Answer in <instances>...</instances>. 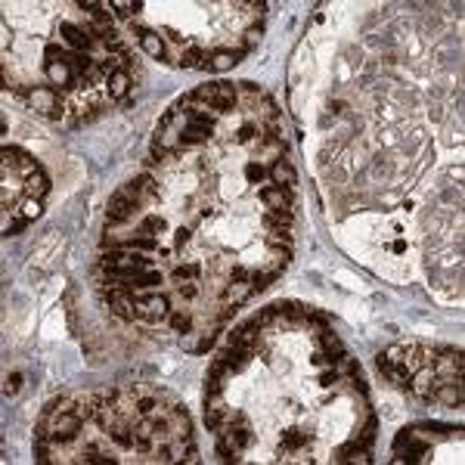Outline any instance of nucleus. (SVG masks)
<instances>
[{
	"label": "nucleus",
	"mask_w": 465,
	"mask_h": 465,
	"mask_svg": "<svg viewBox=\"0 0 465 465\" xmlns=\"http://www.w3.org/2000/svg\"><path fill=\"white\" fill-rule=\"evenodd\" d=\"M155 267L152 257H146V251H128V248H109L99 257V270L105 276H121V279H134L146 270Z\"/></svg>",
	"instance_id": "f257e3e1"
},
{
	"label": "nucleus",
	"mask_w": 465,
	"mask_h": 465,
	"mask_svg": "<svg viewBox=\"0 0 465 465\" xmlns=\"http://www.w3.org/2000/svg\"><path fill=\"white\" fill-rule=\"evenodd\" d=\"M143 205H146V198H140L137 192H130L128 186H121V189L109 198V208H105V230L124 227L128 221H134L140 211H143Z\"/></svg>",
	"instance_id": "f03ea898"
},
{
	"label": "nucleus",
	"mask_w": 465,
	"mask_h": 465,
	"mask_svg": "<svg viewBox=\"0 0 465 465\" xmlns=\"http://www.w3.org/2000/svg\"><path fill=\"white\" fill-rule=\"evenodd\" d=\"M137 320H143V323H164L168 320V314L174 307H171V301H168V295H162V291H137Z\"/></svg>",
	"instance_id": "7ed1b4c3"
},
{
	"label": "nucleus",
	"mask_w": 465,
	"mask_h": 465,
	"mask_svg": "<svg viewBox=\"0 0 465 465\" xmlns=\"http://www.w3.org/2000/svg\"><path fill=\"white\" fill-rule=\"evenodd\" d=\"M428 456V441L416 428H403L394 437V459L397 462H422Z\"/></svg>",
	"instance_id": "20e7f679"
},
{
	"label": "nucleus",
	"mask_w": 465,
	"mask_h": 465,
	"mask_svg": "<svg viewBox=\"0 0 465 465\" xmlns=\"http://www.w3.org/2000/svg\"><path fill=\"white\" fill-rule=\"evenodd\" d=\"M25 99H28L31 109H35L37 115H44V118H59V115H62V96H59V90L50 87V84H41V87L25 90Z\"/></svg>",
	"instance_id": "39448f33"
},
{
	"label": "nucleus",
	"mask_w": 465,
	"mask_h": 465,
	"mask_svg": "<svg viewBox=\"0 0 465 465\" xmlns=\"http://www.w3.org/2000/svg\"><path fill=\"white\" fill-rule=\"evenodd\" d=\"M257 198L264 202L267 211H276V214H295V189H285V186H257Z\"/></svg>",
	"instance_id": "423d86ee"
},
{
	"label": "nucleus",
	"mask_w": 465,
	"mask_h": 465,
	"mask_svg": "<svg viewBox=\"0 0 465 465\" xmlns=\"http://www.w3.org/2000/svg\"><path fill=\"white\" fill-rule=\"evenodd\" d=\"M214 134L211 124H198V121H183L180 130H177V152H186V149H198L205 146Z\"/></svg>",
	"instance_id": "0eeeda50"
},
{
	"label": "nucleus",
	"mask_w": 465,
	"mask_h": 465,
	"mask_svg": "<svg viewBox=\"0 0 465 465\" xmlns=\"http://www.w3.org/2000/svg\"><path fill=\"white\" fill-rule=\"evenodd\" d=\"M59 41L62 46L75 53H90L93 50V35L84 25H75V22H59Z\"/></svg>",
	"instance_id": "6e6552de"
},
{
	"label": "nucleus",
	"mask_w": 465,
	"mask_h": 465,
	"mask_svg": "<svg viewBox=\"0 0 465 465\" xmlns=\"http://www.w3.org/2000/svg\"><path fill=\"white\" fill-rule=\"evenodd\" d=\"M248 50H232V46H217V50H211V53H205V69L208 71H230V69H236L239 62H242V56Z\"/></svg>",
	"instance_id": "1a4fd4ad"
},
{
	"label": "nucleus",
	"mask_w": 465,
	"mask_h": 465,
	"mask_svg": "<svg viewBox=\"0 0 465 465\" xmlns=\"http://www.w3.org/2000/svg\"><path fill=\"white\" fill-rule=\"evenodd\" d=\"M44 75L46 81H50V87H75L81 78L75 75V69H71L65 59H59V62H44Z\"/></svg>",
	"instance_id": "9d476101"
},
{
	"label": "nucleus",
	"mask_w": 465,
	"mask_h": 465,
	"mask_svg": "<svg viewBox=\"0 0 465 465\" xmlns=\"http://www.w3.org/2000/svg\"><path fill=\"white\" fill-rule=\"evenodd\" d=\"M261 323H257V316H251V320L239 323L236 329L227 335V344H245V348H257V341H261Z\"/></svg>",
	"instance_id": "9b49d317"
},
{
	"label": "nucleus",
	"mask_w": 465,
	"mask_h": 465,
	"mask_svg": "<svg viewBox=\"0 0 465 465\" xmlns=\"http://www.w3.org/2000/svg\"><path fill=\"white\" fill-rule=\"evenodd\" d=\"M431 400H441L443 407H462V378H441Z\"/></svg>",
	"instance_id": "f8f14e48"
},
{
	"label": "nucleus",
	"mask_w": 465,
	"mask_h": 465,
	"mask_svg": "<svg viewBox=\"0 0 465 465\" xmlns=\"http://www.w3.org/2000/svg\"><path fill=\"white\" fill-rule=\"evenodd\" d=\"M78 462H84V465H115L118 456H115V450L105 447L103 441H93V443H87V447L81 450Z\"/></svg>",
	"instance_id": "ddd939ff"
},
{
	"label": "nucleus",
	"mask_w": 465,
	"mask_h": 465,
	"mask_svg": "<svg viewBox=\"0 0 465 465\" xmlns=\"http://www.w3.org/2000/svg\"><path fill=\"white\" fill-rule=\"evenodd\" d=\"M124 186H128L130 192H137L140 198H146V202H152V198H162V196H164L162 186H158V180L149 174V171H140L134 180H128Z\"/></svg>",
	"instance_id": "4468645a"
},
{
	"label": "nucleus",
	"mask_w": 465,
	"mask_h": 465,
	"mask_svg": "<svg viewBox=\"0 0 465 465\" xmlns=\"http://www.w3.org/2000/svg\"><path fill=\"white\" fill-rule=\"evenodd\" d=\"M267 171H270V183L285 186V189H295V186H298V171L291 168V162L285 155L276 158V162H270Z\"/></svg>",
	"instance_id": "2eb2a0df"
},
{
	"label": "nucleus",
	"mask_w": 465,
	"mask_h": 465,
	"mask_svg": "<svg viewBox=\"0 0 465 465\" xmlns=\"http://www.w3.org/2000/svg\"><path fill=\"white\" fill-rule=\"evenodd\" d=\"M211 109H214L217 115H230V112H236L239 109V90H236V84L217 81V99L211 103Z\"/></svg>",
	"instance_id": "dca6fc26"
},
{
	"label": "nucleus",
	"mask_w": 465,
	"mask_h": 465,
	"mask_svg": "<svg viewBox=\"0 0 465 465\" xmlns=\"http://www.w3.org/2000/svg\"><path fill=\"white\" fill-rule=\"evenodd\" d=\"M140 46H143V53L149 59H158V62H164L168 59V46H164L162 35L152 28H140Z\"/></svg>",
	"instance_id": "f3484780"
},
{
	"label": "nucleus",
	"mask_w": 465,
	"mask_h": 465,
	"mask_svg": "<svg viewBox=\"0 0 465 465\" xmlns=\"http://www.w3.org/2000/svg\"><path fill=\"white\" fill-rule=\"evenodd\" d=\"M316 344H320V350H323L326 357H329V366L344 354V344H341V338L332 332V326H326V329H316Z\"/></svg>",
	"instance_id": "a211bd4d"
},
{
	"label": "nucleus",
	"mask_w": 465,
	"mask_h": 465,
	"mask_svg": "<svg viewBox=\"0 0 465 465\" xmlns=\"http://www.w3.org/2000/svg\"><path fill=\"white\" fill-rule=\"evenodd\" d=\"M50 192V177L44 174V168H37L35 174H28L22 180V196H31V198H46Z\"/></svg>",
	"instance_id": "6ab92c4d"
},
{
	"label": "nucleus",
	"mask_w": 465,
	"mask_h": 465,
	"mask_svg": "<svg viewBox=\"0 0 465 465\" xmlns=\"http://www.w3.org/2000/svg\"><path fill=\"white\" fill-rule=\"evenodd\" d=\"M251 295H255V291H251L248 282H227L221 289V301L223 304H232V307H242Z\"/></svg>",
	"instance_id": "aec40b11"
},
{
	"label": "nucleus",
	"mask_w": 465,
	"mask_h": 465,
	"mask_svg": "<svg viewBox=\"0 0 465 465\" xmlns=\"http://www.w3.org/2000/svg\"><path fill=\"white\" fill-rule=\"evenodd\" d=\"M279 276H282V267H273V264H267V267H261V270L255 267L251 270L248 285H251V291H264V289H270Z\"/></svg>",
	"instance_id": "412c9836"
},
{
	"label": "nucleus",
	"mask_w": 465,
	"mask_h": 465,
	"mask_svg": "<svg viewBox=\"0 0 465 465\" xmlns=\"http://www.w3.org/2000/svg\"><path fill=\"white\" fill-rule=\"evenodd\" d=\"M307 443H310V437L304 428H285L279 447H282V453H298V450H307Z\"/></svg>",
	"instance_id": "4be33fe9"
},
{
	"label": "nucleus",
	"mask_w": 465,
	"mask_h": 465,
	"mask_svg": "<svg viewBox=\"0 0 465 465\" xmlns=\"http://www.w3.org/2000/svg\"><path fill=\"white\" fill-rule=\"evenodd\" d=\"M227 416H230V409L223 407L221 400H214V403H205V428L208 431H221L223 425H227Z\"/></svg>",
	"instance_id": "5701e85b"
},
{
	"label": "nucleus",
	"mask_w": 465,
	"mask_h": 465,
	"mask_svg": "<svg viewBox=\"0 0 465 465\" xmlns=\"http://www.w3.org/2000/svg\"><path fill=\"white\" fill-rule=\"evenodd\" d=\"M223 391H227V378H223V375H214V372H205V384H202V397H205V403L221 400Z\"/></svg>",
	"instance_id": "b1692460"
},
{
	"label": "nucleus",
	"mask_w": 465,
	"mask_h": 465,
	"mask_svg": "<svg viewBox=\"0 0 465 465\" xmlns=\"http://www.w3.org/2000/svg\"><path fill=\"white\" fill-rule=\"evenodd\" d=\"M105 81H109V96L112 99H118V103H124V99H128V93H130V75H128V71L118 69L115 75H109Z\"/></svg>",
	"instance_id": "393cba45"
},
{
	"label": "nucleus",
	"mask_w": 465,
	"mask_h": 465,
	"mask_svg": "<svg viewBox=\"0 0 465 465\" xmlns=\"http://www.w3.org/2000/svg\"><path fill=\"white\" fill-rule=\"evenodd\" d=\"M295 223V214H276V211H261V227L267 232H276V230H291Z\"/></svg>",
	"instance_id": "a878e982"
},
{
	"label": "nucleus",
	"mask_w": 465,
	"mask_h": 465,
	"mask_svg": "<svg viewBox=\"0 0 465 465\" xmlns=\"http://www.w3.org/2000/svg\"><path fill=\"white\" fill-rule=\"evenodd\" d=\"M180 65L183 69H205V50L196 41H189L180 50Z\"/></svg>",
	"instance_id": "bb28decb"
},
{
	"label": "nucleus",
	"mask_w": 465,
	"mask_h": 465,
	"mask_svg": "<svg viewBox=\"0 0 465 465\" xmlns=\"http://www.w3.org/2000/svg\"><path fill=\"white\" fill-rule=\"evenodd\" d=\"M232 140H236L239 146L257 143V140H261V121H251V118H248V121H242V124L236 128V137H232Z\"/></svg>",
	"instance_id": "cd10ccee"
},
{
	"label": "nucleus",
	"mask_w": 465,
	"mask_h": 465,
	"mask_svg": "<svg viewBox=\"0 0 465 465\" xmlns=\"http://www.w3.org/2000/svg\"><path fill=\"white\" fill-rule=\"evenodd\" d=\"M168 326L183 335V332H192V329H196V316H192L189 310L177 307V310H171V314H168Z\"/></svg>",
	"instance_id": "c85d7f7f"
},
{
	"label": "nucleus",
	"mask_w": 465,
	"mask_h": 465,
	"mask_svg": "<svg viewBox=\"0 0 465 465\" xmlns=\"http://www.w3.org/2000/svg\"><path fill=\"white\" fill-rule=\"evenodd\" d=\"M164 230H168V221H164L162 214H143V221H140V227H137V232L152 236V239H158V232H164Z\"/></svg>",
	"instance_id": "c756f323"
},
{
	"label": "nucleus",
	"mask_w": 465,
	"mask_h": 465,
	"mask_svg": "<svg viewBox=\"0 0 465 465\" xmlns=\"http://www.w3.org/2000/svg\"><path fill=\"white\" fill-rule=\"evenodd\" d=\"M202 276V264L192 261V264H177L174 270H171V282H192V279Z\"/></svg>",
	"instance_id": "7c9ffc66"
},
{
	"label": "nucleus",
	"mask_w": 465,
	"mask_h": 465,
	"mask_svg": "<svg viewBox=\"0 0 465 465\" xmlns=\"http://www.w3.org/2000/svg\"><path fill=\"white\" fill-rule=\"evenodd\" d=\"M242 177H245V183H264L270 177V171H267V164L264 162H257V158H251V162H245V168H242Z\"/></svg>",
	"instance_id": "2f4dec72"
},
{
	"label": "nucleus",
	"mask_w": 465,
	"mask_h": 465,
	"mask_svg": "<svg viewBox=\"0 0 465 465\" xmlns=\"http://www.w3.org/2000/svg\"><path fill=\"white\" fill-rule=\"evenodd\" d=\"M19 214L28 217V221H37V217L44 214V198H31V196H25V198H22V205H19Z\"/></svg>",
	"instance_id": "473e14b6"
},
{
	"label": "nucleus",
	"mask_w": 465,
	"mask_h": 465,
	"mask_svg": "<svg viewBox=\"0 0 465 465\" xmlns=\"http://www.w3.org/2000/svg\"><path fill=\"white\" fill-rule=\"evenodd\" d=\"M257 118H264V121H279V105H276L273 96H267V93L261 96V109H257Z\"/></svg>",
	"instance_id": "72a5a7b5"
},
{
	"label": "nucleus",
	"mask_w": 465,
	"mask_h": 465,
	"mask_svg": "<svg viewBox=\"0 0 465 465\" xmlns=\"http://www.w3.org/2000/svg\"><path fill=\"white\" fill-rule=\"evenodd\" d=\"M112 10H115L118 19H130V22H134V16H137L140 10H143V3H140V0H137V3H130V0H121V3H112Z\"/></svg>",
	"instance_id": "f704fd0d"
},
{
	"label": "nucleus",
	"mask_w": 465,
	"mask_h": 465,
	"mask_svg": "<svg viewBox=\"0 0 465 465\" xmlns=\"http://www.w3.org/2000/svg\"><path fill=\"white\" fill-rule=\"evenodd\" d=\"M261 35H264V22H251L248 28H245L242 50H255V44H261Z\"/></svg>",
	"instance_id": "c9c22d12"
},
{
	"label": "nucleus",
	"mask_w": 465,
	"mask_h": 465,
	"mask_svg": "<svg viewBox=\"0 0 465 465\" xmlns=\"http://www.w3.org/2000/svg\"><path fill=\"white\" fill-rule=\"evenodd\" d=\"M28 217H22V214H12V217H6V223H3V236H19L25 227H28Z\"/></svg>",
	"instance_id": "e433bc0d"
},
{
	"label": "nucleus",
	"mask_w": 465,
	"mask_h": 465,
	"mask_svg": "<svg viewBox=\"0 0 465 465\" xmlns=\"http://www.w3.org/2000/svg\"><path fill=\"white\" fill-rule=\"evenodd\" d=\"M341 382V375H338V369L335 366H323L320 369V375H316V384L326 391V388H335V384Z\"/></svg>",
	"instance_id": "4c0bfd02"
},
{
	"label": "nucleus",
	"mask_w": 465,
	"mask_h": 465,
	"mask_svg": "<svg viewBox=\"0 0 465 465\" xmlns=\"http://www.w3.org/2000/svg\"><path fill=\"white\" fill-rule=\"evenodd\" d=\"M248 279H251V267H245V264L227 267V282H248Z\"/></svg>",
	"instance_id": "58836bf2"
},
{
	"label": "nucleus",
	"mask_w": 465,
	"mask_h": 465,
	"mask_svg": "<svg viewBox=\"0 0 465 465\" xmlns=\"http://www.w3.org/2000/svg\"><path fill=\"white\" fill-rule=\"evenodd\" d=\"M174 289H177V298H180V301H196V298H198L196 279H192V282H177Z\"/></svg>",
	"instance_id": "ea45409f"
},
{
	"label": "nucleus",
	"mask_w": 465,
	"mask_h": 465,
	"mask_svg": "<svg viewBox=\"0 0 465 465\" xmlns=\"http://www.w3.org/2000/svg\"><path fill=\"white\" fill-rule=\"evenodd\" d=\"M19 388H22V372H10V375H6V382H3V394L6 397H16Z\"/></svg>",
	"instance_id": "a19ab883"
},
{
	"label": "nucleus",
	"mask_w": 465,
	"mask_h": 465,
	"mask_svg": "<svg viewBox=\"0 0 465 465\" xmlns=\"http://www.w3.org/2000/svg\"><path fill=\"white\" fill-rule=\"evenodd\" d=\"M189 239H192V230H189V227H180V230L174 232V245H177V248H183Z\"/></svg>",
	"instance_id": "79ce46f5"
},
{
	"label": "nucleus",
	"mask_w": 465,
	"mask_h": 465,
	"mask_svg": "<svg viewBox=\"0 0 465 465\" xmlns=\"http://www.w3.org/2000/svg\"><path fill=\"white\" fill-rule=\"evenodd\" d=\"M310 366H314V369H323V366H329V357H326L323 350H316V354L310 357Z\"/></svg>",
	"instance_id": "37998d69"
}]
</instances>
